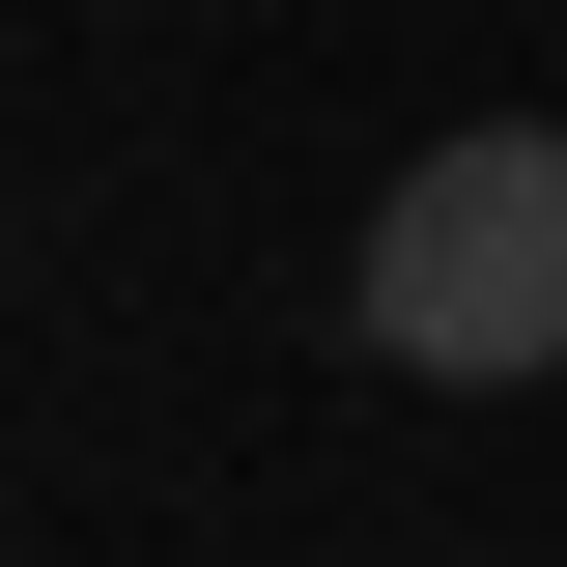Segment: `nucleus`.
Listing matches in <instances>:
<instances>
[{"label":"nucleus","instance_id":"obj_1","mask_svg":"<svg viewBox=\"0 0 567 567\" xmlns=\"http://www.w3.org/2000/svg\"><path fill=\"white\" fill-rule=\"evenodd\" d=\"M369 369H425V398H539L567 369V114H454L369 199Z\"/></svg>","mask_w":567,"mask_h":567}]
</instances>
